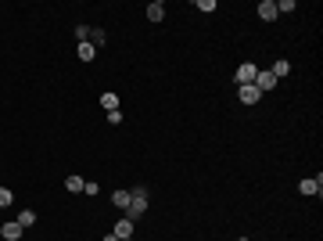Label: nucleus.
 Here are the masks:
<instances>
[{
  "label": "nucleus",
  "mask_w": 323,
  "mask_h": 241,
  "mask_svg": "<svg viewBox=\"0 0 323 241\" xmlns=\"http://www.w3.org/2000/svg\"><path fill=\"white\" fill-rule=\"evenodd\" d=\"M112 205H115V209H126V205H129V191H115V194H112Z\"/></svg>",
  "instance_id": "4468645a"
},
{
  "label": "nucleus",
  "mask_w": 323,
  "mask_h": 241,
  "mask_svg": "<svg viewBox=\"0 0 323 241\" xmlns=\"http://www.w3.org/2000/svg\"><path fill=\"white\" fill-rule=\"evenodd\" d=\"M0 234H4L7 241H18V238H22V227H18V223H4V227H0Z\"/></svg>",
  "instance_id": "9d476101"
},
{
  "label": "nucleus",
  "mask_w": 323,
  "mask_h": 241,
  "mask_svg": "<svg viewBox=\"0 0 323 241\" xmlns=\"http://www.w3.org/2000/svg\"><path fill=\"white\" fill-rule=\"evenodd\" d=\"M11 202H14V194H11L7 187H0V209H7Z\"/></svg>",
  "instance_id": "a211bd4d"
},
{
  "label": "nucleus",
  "mask_w": 323,
  "mask_h": 241,
  "mask_svg": "<svg viewBox=\"0 0 323 241\" xmlns=\"http://www.w3.org/2000/svg\"><path fill=\"white\" fill-rule=\"evenodd\" d=\"M197 11H205V14L215 11V0H197Z\"/></svg>",
  "instance_id": "6ab92c4d"
},
{
  "label": "nucleus",
  "mask_w": 323,
  "mask_h": 241,
  "mask_svg": "<svg viewBox=\"0 0 323 241\" xmlns=\"http://www.w3.org/2000/svg\"><path fill=\"white\" fill-rule=\"evenodd\" d=\"M108 123L119 126V123H122V112H119V108H115V112H108Z\"/></svg>",
  "instance_id": "412c9836"
},
{
  "label": "nucleus",
  "mask_w": 323,
  "mask_h": 241,
  "mask_svg": "<svg viewBox=\"0 0 323 241\" xmlns=\"http://www.w3.org/2000/svg\"><path fill=\"white\" fill-rule=\"evenodd\" d=\"M101 104H104V112H115V108H119V97L108 90V94H101Z\"/></svg>",
  "instance_id": "f8f14e48"
},
{
  "label": "nucleus",
  "mask_w": 323,
  "mask_h": 241,
  "mask_svg": "<svg viewBox=\"0 0 323 241\" xmlns=\"http://www.w3.org/2000/svg\"><path fill=\"white\" fill-rule=\"evenodd\" d=\"M147 213V191L144 187H136V191H129V205H126V220H140Z\"/></svg>",
  "instance_id": "f257e3e1"
},
{
  "label": "nucleus",
  "mask_w": 323,
  "mask_h": 241,
  "mask_svg": "<svg viewBox=\"0 0 323 241\" xmlns=\"http://www.w3.org/2000/svg\"><path fill=\"white\" fill-rule=\"evenodd\" d=\"M75 54H79V62H86V65H90V62L97 58V47L86 40V43H79V47H75Z\"/></svg>",
  "instance_id": "39448f33"
},
{
  "label": "nucleus",
  "mask_w": 323,
  "mask_h": 241,
  "mask_svg": "<svg viewBox=\"0 0 323 241\" xmlns=\"http://www.w3.org/2000/svg\"><path fill=\"white\" fill-rule=\"evenodd\" d=\"M83 184H86V180H83V176H75V173H72V176L65 180V187H68L72 194H79V191H83Z\"/></svg>",
  "instance_id": "ddd939ff"
},
{
  "label": "nucleus",
  "mask_w": 323,
  "mask_h": 241,
  "mask_svg": "<svg viewBox=\"0 0 323 241\" xmlns=\"http://www.w3.org/2000/svg\"><path fill=\"white\" fill-rule=\"evenodd\" d=\"M237 94H241V101H244V104H255L258 97H262V94H258V86H255V83H248V86H241Z\"/></svg>",
  "instance_id": "0eeeda50"
},
{
  "label": "nucleus",
  "mask_w": 323,
  "mask_h": 241,
  "mask_svg": "<svg viewBox=\"0 0 323 241\" xmlns=\"http://www.w3.org/2000/svg\"><path fill=\"white\" fill-rule=\"evenodd\" d=\"M14 223H18L22 231H25V227H33V223H36V213H33V209H25V213H18V220H14Z\"/></svg>",
  "instance_id": "9b49d317"
},
{
  "label": "nucleus",
  "mask_w": 323,
  "mask_h": 241,
  "mask_svg": "<svg viewBox=\"0 0 323 241\" xmlns=\"http://www.w3.org/2000/svg\"><path fill=\"white\" fill-rule=\"evenodd\" d=\"M255 72H258V65H255V62H241V65H237V86L255 83Z\"/></svg>",
  "instance_id": "f03ea898"
},
{
  "label": "nucleus",
  "mask_w": 323,
  "mask_h": 241,
  "mask_svg": "<svg viewBox=\"0 0 323 241\" xmlns=\"http://www.w3.org/2000/svg\"><path fill=\"white\" fill-rule=\"evenodd\" d=\"M90 43L101 47V43H104V29H90Z\"/></svg>",
  "instance_id": "f3484780"
},
{
  "label": "nucleus",
  "mask_w": 323,
  "mask_h": 241,
  "mask_svg": "<svg viewBox=\"0 0 323 241\" xmlns=\"http://www.w3.org/2000/svg\"><path fill=\"white\" fill-rule=\"evenodd\" d=\"M112 234H115L119 241H126V238L133 234V220H126V216H122V220L115 223V231H112Z\"/></svg>",
  "instance_id": "6e6552de"
},
{
  "label": "nucleus",
  "mask_w": 323,
  "mask_h": 241,
  "mask_svg": "<svg viewBox=\"0 0 323 241\" xmlns=\"http://www.w3.org/2000/svg\"><path fill=\"white\" fill-rule=\"evenodd\" d=\"M287 11H295V0H276V14H287Z\"/></svg>",
  "instance_id": "dca6fc26"
},
{
  "label": "nucleus",
  "mask_w": 323,
  "mask_h": 241,
  "mask_svg": "<svg viewBox=\"0 0 323 241\" xmlns=\"http://www.w3.org/2000/svg\"><path fill=\"white\" fill-rule=\"evenodd\" d=\"M237 241H248V238H237Z\"/></svg>",
  "instance_id": "5701e85b"
},
{
  "label": "nucleus",
  "mask_w": 323,
  "mask_h": 241,
  "mask_svg": "<svg viewBox=\"0 0 323 241\" xmlns=\"http://www.w3.org/2000/svg\"><path fill=\"white\" fill-rule=\"evenodd\" d=\"M104 241H119V238H115V234H108V238H104Z\"/></svg>",
  "instance_id": "4be33fe9"
},
{
  "label": "nucleus",
  "mask_w": 323,
  "mask_h": 241,
  "mask_svg": "<svg viewBox=\"0 0 323 241\" xmlns=\"http://www.w3.org/2000/svg\"><path fill=\"white\" fill-rule=\"evenodd\" d=\"M269 72H273V76H276V80H280V76H287V72H291V65H287V62H284V58H280V62H276V65H273Z\"/></svg>",
  "instance_id": "2eb2a0df"
},
{
  "label": "nucleus",
  "mask_w": 323,
  "mask_h": 241,
  "mask_svg": "<svg viewBox=\"0 0 323 241\" xmlns=\"http://www.w3.org/2000/svg\"><path fill=\"white\" fill-rule=\"evenodd\" d=\"M147 18H151V22H162V18H165V4H162V0L147 4Z\"/></svg>",
  "instance_id": "1a4fd4ad"
},
{
  "label": "nucleus",
  "mask_w": 323,
  "mask_h": 241,
  "mask_svg": "<svg viewBox=\"0 0 323 241\" xmlns=\"http://www.w3.org/2000/svg\"><path fill=\"white\" fill-rule=\"evenodd\" d=\"M126 241H129V238H126Z\"/></svg>",
  "instance_id": "b1692460"
},
{
  "label": "nucleus",
  "mask_w": 323,
  "mask_h": 241,
  "mask_svg": "<svg viewBox=\"0 0 323 241\" xmlns=\"http://www.w3.org/2000/svg\"><path fill=\"white\" fill-rule=\"evenodd\" d=\"M298 191H302V194H320V191H323V180H320V176H305L302 184H298Z\"/></svg>",
  "instance_id": "20e7f679"
},
{
  "label": "nucleus",
  "mask_w": 323,
  "mask_h": 241,
  "mask_svg": "<svg viewBox=\"0 0 323 241\" xmlns=\"http://www.w3.org/2000/svg\"><path fill=\"white\" fill-rule=\"evenodd\" d=\"M75 36H79V43H86L90 40V29L86 25H75Z\"/></svg>",
  "instance_id": "aec40b11"
},
{
  "label": "nucleus",
  "mask_w": 323,
  "mask_h": 241,
  "mask_svg": "<svg viewBox=\"0 0 323 241\" xmlns=\"http://www.w3.org/2000/svg\"><path fill=\"white\" fill-rule=\"evenodd\" d=\"M258 18H262V22L276 18V0H262V4H258Z\"/></svg>",
  "instance_id": "423d86ee"
},
{
  "label": "nucleus",
  "mask_w": 323,
  "mask_h": 241,
  "mask_svg": "<svg viewBox=\"0 0 323 241\" xmlns=\"http://www.w3.org/2000/svg\"><path fill=\"white\" fill-rule=\"evenodd\" d=\"M255 86H258V94H266V90L276 86V76H273L269 69H258V72H255Z\"/></svg>",
  "instance_id": "7ed1b4c3"
}]
</instances>
